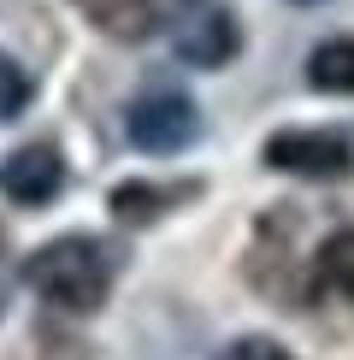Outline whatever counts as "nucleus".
<instances>
[{
  "mask_svg": "<svg viewBox=\"0 0 354 360\" xmlns=\"http://www.w3.org/2000/svg\"><path fill=\"white\" fill-rule=\"evenodd\" d=\"M24 283L41 302H53L65 313H95L107 302V290H112V254L95 236H59V243L29 254Z\"/></svg>",
  "mask_w": 354,
  "mask_h": 360,
  "instance_id": "f257e3e1",
  "label": "nucleus"
},
{
  "mask_svg": "<svg viewBox=\"0 0 354 360\" xmlns=\"http://www.w3.org/2000/svg\"><path fill=\"white\" fill-rule=\"evenodd\" d=\"M307 83L319 95H354V36H331L307 53Z\"/></svg>",
  "mask_w": 354,
  "mask_h": 360,
  "instance_id": "0eeeda50",
  "label": "nucleus"
},
{
  "mask_svg": "<svg viewBox=\"0 0 354 360\" xmlns=\"http://www.w3.org/2000/svg\"><path fill=\"white\" fill-rule=\"evenodd\" d=\"M77 12L112 41H142V36H154V24H159L154 0H77Z\"/></svg>",
  "mask_w": 354,
  "mask_h": 360,
  "instance_id": "423d86ee",
  "label": "nucleus"
},
{
  "mask_svg": "<svg viewBox=\"0 0 354 360\" xmlns=\"http://www.w3.org/2000/svg\"><path fill=\"white\" fill-rule=\"evenodd\" d=\"M59 189H65V160H59V148L29 142V148H18V154L0 160V195H6V201L48 207Z\"/></svg>",
  "mask_w": 354,
  "mask_h": 360,
  "instance_id": "39448f33",
  "label": "nucleus"
},
{
  "mask_svg": "<svg viewBox=\"0 0 354 360\" xmlns=\"http://www.w3.org/2000/svg\"><path fill=\"white\" fill-rule=\"evenodd\" d=\"M166 36H171V53L195 71H218L230 65L236 48H242V30H236V12L225 0H171L166 6Z\"/></svg>",
  "mask_w": 354,
  "mask_h": 360,
  "instance_id": "f03ea898",
  "label": "nucleus"
},
{
  "mask_svg": "<svg viewBox=\"0 0 354 360\" xmlns=\"http://www.w3.org/2000/svg\"><path fill=\"white\" fill-rule=\"evenodd\" d=\"M218 360H289V354L277 349L272 337H236V342H230V349L218 354Z\"/></svg>",
  "mask_w": 354,
  "mask_h": 360,
  "instance_id": "9b49d317",
  "label": "nucleus"
},
{
  "mask_svg": "<svg viewBox=\"0 0 354 360\" xmlns=\"http://www.w3.org/2000/svg\"><path fill=\"white\" fill-rule=\"evenodd\" d=\"M313 278L324 283V290H336V295H348V302H354V224H348V231H331L319 243Z\"/></svg>",
  "mask_w": 354,
  "mask_h": 360,
  "instance_id": "1a4fd4ad",
  "label": "nucleus"
},
{
  "mask_svg": "<svg viewBox=\"0 0 354 360\" xmlns=\"http://www.w3.org/2000/svg\"><path fill=\"white\" fill-rule=\"evenodd\" d=\"M183 195H189V189H159V184H118L107 207H112V219H118V224H154V219L166 213L171 201H183Z\"/></svg>",
  "mask_w": 354,
  "mask_h": 360,
  "instance_id": "6e6552de",
  "label": "nucleus"
},
{
  "mask_svg": "<svg viewBox=\"0 0 354 360\" xmlns=\"http://www.w3.org/2000/svg\"><path fill=\"white\" fill-rule=\"evenodd\" d=\"M301 6H313V0H301Z\"/></svg>",
  "mask_w": 354,
  "mask_h": 360,
  "instance_id": "4468645a",
  "label": "nucleus"
},
{
  "mask_svg": "<svg viewBox=\"0 0 354 360\" xmlns=\"http://www.w3.org/2000/svg\"><path fill=\"white\" fill-rule=\"evenodd\" d=\"M266 166L289 177H348L354 142L343 130H277V136H266Z\"/></svg>",
  "mask_w": 354,
  "mask_h": 360,
  "instance_id": "7ed1b4c3",
  "label": "nucleus"
},
{
  "mask_svg": "<svg viewBox=\"0 0 354 360\" xmlns=\"http://www.w3.org/2000/svg\"><path fill=\"white\" fill-rule=\"evenodd\" d=\"M0 313H6V283H0Z\"/></svg>",
  "mask_w": 354,
  "mask_h": 360,
  "instance_id": "f8f14e48",
  "label": "nucleus"
},
{
  "mask_svg": "<svg viewBox=\"0 0 354 360\" xmlns=\"http://www.w3.org/2000/svg\"><path fill=\"white\" fill-rule=\"evenodd\" d=\"M0 248H6V231H0Z\"/></svg>",
  "mask_w": 354,
  "mask_h": 360,
  "instance_id": "ddd939ff",
  "label": "nucleus"
},
{
  "mask_svg": "<svg viewBox=\"0 0 354 360\" xmlns=\"http://www.w3.org/2000/svg\"><path fill=\"white\" fill-rule=\"evenodd\" d=\"M24 107H29V77H24V65H12L0 53V118H18Z\"/></svg>",
  "mask_w": 354,
  "mask_h": 360,
  "instance_id": "9d476101",
  "label": "nucleus"
},
{
  "mask_svg": "<svg viewBox=\"0 0 354 360\" xmlns=\"http://www.w3.org/2000/svg\"><path fill=\"white\" fill-rule=\"evenodd\" d=\"M124 130H130V142H136L142 154H177V148H189V142L201 136V112H195V101L159 89V95L130 101Z\"/></svg>",
  "mask_w": 354,
  "mask_h": 360,
  "instance_id": "20e7f679",
  "label": "nucleus"
}]
</instances>
